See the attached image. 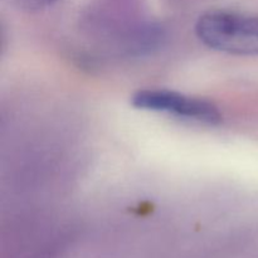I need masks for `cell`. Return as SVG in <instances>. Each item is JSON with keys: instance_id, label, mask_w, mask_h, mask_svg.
Returning a JSON list of instances; mask_svg holds the SVG:
<instances>
[{"instance_id": "7a4b0ae2", "label": "cell", "mask_w": 258, "mask_h": 258, "mask_svg": "<svg viewBox=\"0 0 258 258\" xmlns=\"http://www.w3.org/2000/svg\"><path fill=\"white\" fill-rule=\"evenodd\" d=\"M134 107L164 112L204 125H218L222 121L219 107L212 101L169 90H140L131 97Z\"/></svg>"}, {"instance_id": "6da1fadb", "label": "cell", "mask_w": 258, "mask_h": 258, "mask_svg": "<svg viewBox=\"0 0 258 258\" xmlns=\"http://www.w3.org/2000/svg\"><path fill=\"white\" fill-rule=\"evenodd\" d=\"M196 34L211 49L233 55H258V14L211 10L198 18Z\"/></svg>"}, {"instance_id": "3957f363", "label": "cell", "mask_w": 258, "mask_h": 258, "mask_svg": "<svg viewBox=\"0 0 258 258\" xmlns=\"http://www.w3.org/2000/svg\"><path fill=\"white\" fill-rule=\"evenodd\" d=\"M18 4L20 5V8L23 9H27L33 12V10H40L44 9V8L50 7V5L54 4L57 0H15Z\"/></svg>"}]
</instances>
